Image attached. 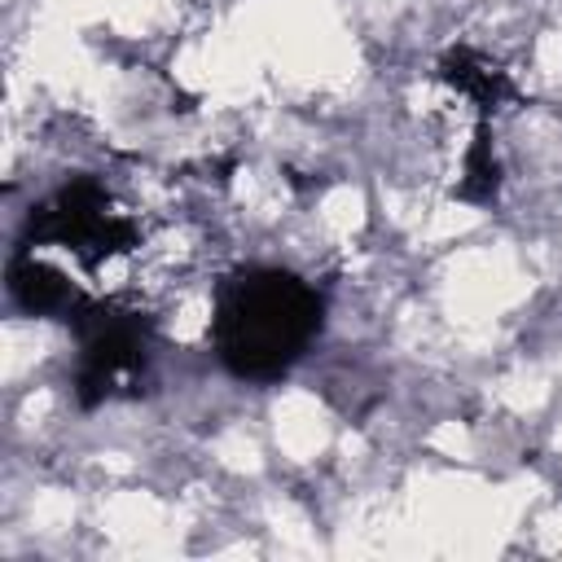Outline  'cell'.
<instances>
[{
  "label": "cell",
  "instance_id": "cell-1",
  "mask_svg": "<svg viewBox=\"0 0 562 562\" xmlns=\"http://www.w3.org/2000/svg\"><path fill=\"white\" fill-rule=\"evenodd\" d=\"M140 241L127 206L97 180H70L40 202L9 263V290L31 316L79 321L105 299L101 277Z\"/></svg>",
  "mask_w": 562,
  "mask_h": 562
},
{
  "label": "cell",
  "instance_id": "cell-3",
  "mask_svg": "<svg viewBox=\"0 0 562 562\" xmlns=\"http://www.w3.org/2000/svg\"><path fill=\"white\" fill-rule=\"evenodd\" d=\"M75 334H79L75 386L83 404H105L140 391L154 356V329L136 303L105 294L75 321Z\"/></svg>",
  "mask_w": 562,
  "mask_h": 562
},
{
  "label": "cell",
  "instance_id": "cell-2",
  "mask_svg": "<svg viewBox=\"0 0 562 562\" xmlns=\"http://www.w3.org/2000/svg\"><path fill=\"white\" fill-rule=\"evenodd\" d=\"M321 294L285 268H237L211 303V347L241 382L290 373L321 334Z\"/></svg>",
  "mask_w": 562,
  "mask_h": 562
}]
</instances>
